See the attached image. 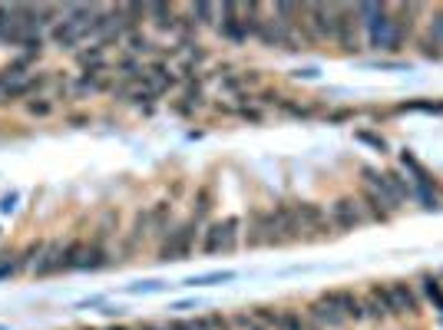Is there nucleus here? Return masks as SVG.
<instances>
[{"instance_id": "obj_1", "label": "nucleus", "mask_w": 443, "mask_h": 330, "mask_svg": "<svg viewBox=\"0 0 443 330\" xmlns=\"http://www.w3.org/2000/svg\"><path fill=\"white\" fill-rule=\"evenodd\" d=\"M357 17H367V37H370V46H377V50H390L394 43V17H390V7H384V3H361V7H354Z\"/></svg>"}, {"instance_id": "obj_2", "label": "nucleus", "mask_w": 443, "mask_h": 330, "mask_svg": "<svg viewBox=\"0 0 443 330\" xmlns=\"http://www.w3.org/2000/svg\"><path fill=\"white\" fill-rule=\"evenodd\" d=\"M196 238H199V222H185L176 231H169L162 238V248H159V261H182V258L192 255L196 248Z\"/></svg>"}, {"instance_id": "obj_3", "label": "nucleus", "mask_w": 443, "mask_h": 330, "mask_svg": "<svg viewBox=\"0 0 443 330\" xmlns=\"http://www.w3.org/2000/svg\"><path fill=\"white\" fill-rule=\"evenodd\" d=\"M238 228H242L238 218H225V222L209 225L205 228V238H202V251H205V255H215V251H235V244H238Z\"/></svg>"}, {"instance_id": "obj_4", "label": "nucleus", "mask_w": 443, "mask_h": 330, "mask_svg": "<svg viewBox=\"0 0 443 330\" xmlns=\"http://www.w3.org/2000/svg\"><path fill=\"white\" fill-rule=\"evenodd\" d=\"M364 222H367V211L361 205V198H337L331 205V225L341 228V231H354Z\"/></svg>"}, {"instance_id": "obj_5", "label": "nucleus", "mask_w": 443, "mask_h": 330, "mask_svg": "<svg viewBox=\"0 0 443 330\" xmlns=\"http://www.w3.org/2000/svg\"><path fill=\"white\" fill-rule=\"evenodd\" d=\"M364 195L374 198V202H377V205H381L387 215L400 208V202H397V195H394V188H390L387 175L374 172V168H364Z\"/></svg>"}, {"instance_id": "obj_6", "label": "nucleus", "mask_w": 443, "mask_h": 330, "mask_svg": "<svg viewBox=\"0 0 443 330\" xmlns=\"http://www.w3.org/2000/svg\"><path fill=\"white\" fill-rule=\"evenodd\" d=\"M305 17H308V23H311V30H314V40H334V33H337V3H331V7H324V3H311V7H305Z\"/></svg>"}, {"instance_id": "obj_7", "label": "nucleus", "mask_w": 443, "mask_h": 330, "mask_svg": "<svg viewBox=\"0 0 443 330\" xmlns=\"http://www.w3.org/2000/svg\"><path fill=\"white\" fill-rule=\"evenodd\" d=\"M321 298L328 300V304H334L344 320H354V324L367 320V307H364V298H361V294H354V291H328Z\"/></svg>"}, {"instance_id": "obj_8", "label": "nucleus", "mask_w": 443, "mask_h": 330, "mask_svg": "<svg viewBox=\"0 0 443 330\" xmlns=\"http://www.w3.org/2000/svg\"><path fill=\"white\" fill-rule=\"evenodd\" d=\"M248 244H252V248L281 244V235H278V225H275V211H255L252 228H248Z\"/></svg>"}, {"instance_id": "obj_9", "label": "nucleus", "mask_w": 443, "mask_h": 330, "mask_svg": "<svg viewBox=\"0 0 443 330\" xmlns=\"http://www.w3.org/2000/svg\"><path fill=\"white\" fill-rule=\"evenodd\" d=\"M390 291V304H394V314L397 317H417L420 314V300L413 294V287L407 281H394V284H387Z\"/></svg>"}, {"instance_id": "obj_10", "label": "nucleus", "mask_w": 443, "mask_h": 330, "mask_svg": "<svg viewBox=\"0 0 443 330\" xmlns=\"http://www.w3.org/2000/svg\"><path fill=\"white\" fill-rule=\"evenodd\" d=\"M334 40L348 53H354V50H361L357 46V10H351V7H337V33Z\"/></svg>"}, {"instance_id": "obj_11", "label": "nucleus", "mask_w": 443, "mask_h": 330, "mask_svg": "<svg viewBox=\"0 0 443 330\" xmlns=\"http://www.w3.org/2000/svg\"><path fill=\"white\" fill-rule=\"evenodd\" d=\"M364 307H367V317H374V320H390V317H397L394 314V304H390V291L381 284H374L364 294Z\"/></svg>"}, {"instance_id": "obj_12", "label": "nucleus", "mask_w": 443, "mask_h": 330, "mask_svg": "<svg viewBox=\"0 0 443 330\" xmlns=\"http://www.w3.org/2000/svg\"><path fill=\"white\" fill-rule=\"evenodd\" d=\"M308 317L318 324V327H324V330H337V327H344L348 320L341 317V311H337L334 304H328L324 298H318L314 304H308Z\"/></svg>"}, {"instance_id": "obj_13", "label": "nucleus", "mask_w": 443, "mask_h": 330, "mask_svg": "<svg viewBox=\"0 0 443 330\" xmlns=\"http://www.w3.org/2000/svg\"><path fill=\"white\" fill-rule=\"evenodd\" d=\"M238 10L242 7H235V3H222V23H218V30H222V37L225 40H235V43H242V40H248V30H245V23L238 20Z\"/></svg>"}, {"instance_id": "obj_14", "label": "nucleus", "mask_w": 443, "mask_h": 330, "mask_svg": "<svg viewBox=\"0 0 443 330\" xmlns=\"http://www.w3.org/2000/svg\"><path fill=\"white\" fill-rule=\"evenodd\" d=\"M60 255H63V244H60V241L46 244L44 255L37 258V264H33V274H37V278H50V274H60Z\"/></svg>"}, {"instance_id": "obj_15", "label": "nucleus", "mask_w": 443, "mask_h": 330, "mask_svg": "<svg viewBox=\"0 0 443 330\" xmlns=\"http://www.w3.org/2000/svg\"><path fill=\"white\" fill-rule=\"evenodd\" d=\"M179 83V76L172 73L169 66H162V63H155L153 70L146 73V90L153 93V96H162V93L169 90V86H176Z\"/></svg>"}, {"instance_id": "obj_16", "label": "nucleus", "mask_w": 443, "mask_h": 330, "mask_svg": "<svg viewBox=\"0 0 443 330\" xmlns=\"http://www.w3.org/2000/svg\"><path fill=\"white\" fill-rule=\"evenodd\" d=\"M149 231H153V222H149V211H139L133 228H129V235H126V251H136L142 241L149 238Z\"/></svg>"}, {"instance_id": "obj_17", "label": "nucleus", "mask_w": 443, "mask_h": 330, "mask_svg": "<svg viewBox=\"0 0 443 330\" xmlns=\"http://www.w3.org/2000/svg\"><path fill=\"white\" fill-rule=\"evenodd\" d=\"M294 215H298V225H301V231H314V228L324 225V211L318 208V205H311V202L294 205Z\"/></svg>"}, {"instance_id": "obj_18", "label": "nucleus", "mask_w": 443, "mask_h": 330, "mask_svg": "<svg viewBox=\"0 0 443 330\" xmlns=\"http://www.w3.org/2000/svg\"><path fill=\"white\" fill-rule=\"evenodd\" d=\"M424 53L427 57H440L443 53V10H437L433 20H430V37L424 40Z\"/></svg>"}, {"instance_id": "obj_19", "label": "nucleus", "mask_w": 443, "mask_h": 330, "mask_svg": "<svg viewBox=\"0 0 443 330\" xmlns=\"http://www.w3.org/2000/svg\"><path fill=\"white\" fill-rule=\"evenodd\" d=\"M83 251L86 244L79 238H73L70 244H63V255H60V271H79V261H83Z\"/></svg>"}, {"instance_id": "obj_20", "label": "nucleus", "mask_w": 443, "mask_h": 330, "mask_svg": "<svg viewBox=\"0 0 443 330\" xmlns=\"http://www.w3.org/2000/svg\"><path fill=\"white\" fill-rule=\"evenodd\" d=\"M109 258H106V248L103 244H90L86 251H83V261H79V271H100L106 268Z\"/></svg>"}, {"instance_id": "obj_21", "label": "nucleus", "mask_w": 443, "mask_h": 330, "mask_svg": "<svg viewBox=\"0 0 443 330\" xmlns=\"http://www.w3.org/2000/svg\"><path fill=\"white\" fill-rule=\"evenodd\" d=\"M50 37H53V43H60V46H77L79 40H83V37H79V27H73L70 20H63V23H57Z\"/></svg>"}, {"instance_id": "obj_22", "label": "nucleus", "mask_w": 443, "mask_h": 330, "mask_svg": "<svg viewBox=\"0 0 443 330\" xmlns=\"http://www.w3.org/2000/svg\"><path fill=\"white\" fill-rule=\"evenodd\" d=\"M169 215H172V202H155L153 208H149V222H153V231H155V235H162V238H166Z\"/></svg>"}, {"instance_id": "obj_23", "label": "nucleus", "mask_w": 443, "mask_h": 330, "mask_svg": "<svg viewBox=\"0 0 443 330\" xmlns=\"http://www.w3.org/2000/svg\"><path fill=\"white\" fill-rule=\"evenodd\" d=\"M44 83H46V76H27L23 83H17L14 90L3 93V99H20V96H30V93H37Z\"/></svg>"}, {"instance_id": "obj_24", "label": "nucleus", "mask_w": 443, "mask_h": 330, "mask_svg": "<svg viewBox=\"0 0 443 330\" xmlns=\"http://www.w3.org/2000/svg\"><path fill=\"white\" fill-rule=\"evenodd\" d=\"M103 50H106L103 43L90 46V50H79V53H77V63L83 66V70H93V66H103Z\"/></svg>"}, {"instance_id": "obj_25", "label": "nucleus", "mask_w": 443, "mask_h": 330, "mask_svg": "<svg viewBox=\"0 0 443 330\" xmlns=\"http://www.w3.org/2000/svg\"><path fill=\"white\" fill-rule=\"evenodd\" d=\"M235 274L232 271H212V274H202V278H189L185 284L189 287H209V284H222V281H232Z\"/></svg>"}, {"instance_id": "obj_26", "label": "nucleus", "mask_w": 443, "mask_h": 330, "mask_svg": "<svg viewBox=\"0 0 443 330\" xmlns=\"http://www.w3.org/2000/svg\"><path fill=\"white\" fill-rule=\"evenodd\" d=\"M44 255V241H33V244H27V248H23V251H20V255H17V271H23V268H30L33 264V258H40Z\"/></svg>"}, {"instance_id": "obj_27", "label": "nucleus", "mask_w": 443, "mask_h": 330, "mask_svg": "<svg viewBox=\"0 0 443 330\" xmlns=\"http://www.w3.org/2000/svg\"><path fill=\"white\" fill-rule=\"evenodd\" d=\"M252 314H255V320L261 324V330H278V317H281V311H275V307H255Z\"/></svg>"}, {"instance_id": "obj_28", "label": "nucleus", "mask_w": 443, "mask_h": 330, "mask_svg": "<svg viewBox=\"0 0 443 330\" xmlns=\"http://www.w3.org/2000/svg\"><path fill=\"white\" fill-rule=\"evenodd\" d=\"M420 284H424V291H427V298L440 307V314H443V284L437 281V278H430V274H424L420 278Z\"/></svg>"}, {"instance_id": "obj_29", "label": "nucleus", "mask_w": 443, "mask_h": 330, "mask_svg": "<svg viewBox=\"0 0 443 330\" xmlns=\"http://www.w3.org/2000/svg\"><path fill=\"white\" fill-rule=\"evenodd\" d=\"M278 330H308V324L298 311H281V317H278Z\"/></svg>"}, {"instance_id": "obj_30", "label": "nucleus", "mask_w": 443, "mask_h": 330, "mask_svg": "<svg viewBox=\"0 0 443 330\" xmlns=\"http://www.w3.org/2000/svg\"><path fill=\"white\" fill-rule=\"evenodd\" d=\"M232 324H235L238 330H261V324L255 320V314H252V311H238V314L232 317Z\"/></svg>"}, {"instance_id": "obj_31", "label": "nucleus", "mask_w": 443, "mask_h": 330, "mask_svg": "<svg viewBox=\"0 0 443 330\" xmlns=\"http://www.w3.org/2000/svg\"><path fill=\"white\" fill-rule=\"evenodd\" d=\"M129 50H133V53H153L155 46H153L149 37H142V33H129Z\"/></svg>"}, {"instance_id": "obj_32", "label": "nucleus", "mask_w": 443, "mask_h": 330, "mask_svg": "<svg viewBox=\"0 0 443 330\" xmlns=\"http://www.w3.org/2000/svg\"><path fill=\"white\" fill-rule=\"evenodd\" d=\"M166 330H209V320H205V317H199V320H182V317H179V320H172Z\"/></svg>"}, {"instance_id": "obj_33", "label": "nucleus", "mask_w": 443, "mask_h": 330, "mask_svg": "<svg viewBox=\"0 0 443 330\" xmlns=\"http://www.w3.org/2000/svg\"><path fill=\"white\" fill-rule=\"evenodd\" d=\"M27 113H30V116H50V113H53V103H50V99H30V103H27Z\"/></svg>"}, {"instance_id": "obj_34", "label": "nucleus", "mask_w": 443, "mask_h": 330, "mask_svg": "<svg viewBox=\"0 0 443 330\" xmlns=\"http://www.w3.org/2000/svg\"><path fill=\"white\" fill-rule=\"evenodd\" d=\"M209 202H212V192H209V188H202V192H199V202H196V222L209 215V208H212Z\"/></svg>"}, {"instance_id": "obj_35", "label": "nucleus", "mask_w": 443, "mask_h": 330, "mask_svg": "<svg viewBox=\"0 0 443 330\" xmlns=\"http://www.w3.org/2000/svg\"><path fill=\"white\" fill-rule=\"evenodd\" d=\"M192 14L199 17V23H212L215 7H212V3H196V7H192Z\"/></svg>"}, {"instance_id": "obj_36", "label": "nucleus", "mask_w": 443, "mask_h": 330, "mask_svg": "<svg viewBox=\"0 0 443 330\" xmlns=\"http://www.w3.org/2000/svg\"><path fill=\"white\" fill-rule=\"evenodd\" d=\"M14 274H17L14 261H0V281H3V278H14Z\"/></svg>"}, {"instance_id": "obj_37", "label": "nucleus", "mask_w": 443, "mask_h": 330, "mask_svg": "<svg viewBox=\"0 0 443 330\" xmlns=\"http://www.w3.org/2000/svg\"><path fill=\"white\" fill-rule=\"evenodd\" d=\"M361 139H364V142H370V146H377V149H384V139H377V135H370V133H361Z\"/></svg>"}, {"instance_id": "obj_38", "label": "nucleus", "mask_w": 443, "mask_h": 330, "mask_svg": "<svg viewBox=\"0 0 443 330\" xmlns=\"http://www.w3.org/2000/svg\"><path fill=\"white\" fill-rule=\"evenodd\" d=\"M14 202H17V195H10V198H3V205H0V211H10V208H14Z\"/></svg>"}, {"instance_id": "obj_39", "label": "nucleus", "mask_w": 443, "mask_h": 330, "mask_svg": "<svg viewBox=\"0 0 443 330\" xmlns=\"http://www.w3.org/2000/svg\"><path fill=\"white\" fill-rule=\"evenodd\" d=\"M139 330H166V327H153V324H142Z\"/></svg>"}, {"instance_id": "obj_40", "label": "nucleus", "mask_w": 443, "mask_h": 330, "mask_svg": "<svg viewBox=\"0 0 443 330\" xmlns=\"http://www.w3.org/2000/svg\"><path fill=\"white\" fill-rule=\"evenodd\" d=\"M109 330H129V327H122V324H113V327H109Z\"/></svg>"}, {"instance_id": "obj_41", "label": "nucleus", "mask_w": 443, "mask_h": 330, "mask_svg": "<svg viewBox=\"0 0 443 330\" xmlns=\"http://www.w3.org/2000/svg\"><path fill=\"white\" fill-rule=\"evenodd\" d=\"M79 330H93V327H79Z\"/></svg>"}, {"instance_id": "obj_42", "label": "nucleus", "mask_w": 443, "mask_h": 330, "mask_svg": "<svg viewBox=\"0 0 443 330\" xmlns=\"http://www.w3.org/2000/svg\"><path fill=\"white\" fill-rule=\"evenodd\" d=\"M440 281H443V278H440Z\"/></svg>"}]
</instances>
